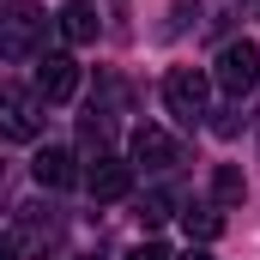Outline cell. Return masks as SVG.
I'll use <instances>...</instances> for the list:
<instances>
[{
    "mask_svg": "<svg viewBox=\"0 0 260 260\" xmlns=\"http://www.w3.org/2000/svg\"><path fill=\"white\" fill-rule=\"evenodd\" d=\"M49 37V12L37 0H6L0 6V61H30Z\"/></svg>",
    "mask_w": 260,
    "mask_h": 260,
    "instance_id": "6da1fadb",
    "label": "cell"
},
{
    "mask_svg": "<svg viewBox=\"0 0 260 260\" xmlns=\"http://www.w3.org/2000/svg\"><path fill=\"white\" fill-rule=\"evenodd\" d=\"M206 97H212V79H206L200 67H170V73H164V109H170L182 127H200V121L212 115Z\"/></svg>",
    "mask_w": 260,
    "mask_h": 260,
    "instance_id": "7a4b0ae2",
    "label": "cell"
},
{
    "mask_svg": "<svg viewBox=\"0 0 260 260\" xmlns=\"http://www.w3.org/2000/svg\"><path fill=\"white\" fill-rule=\"evenodd\" d=\"M212 85H218L230 103H242L248 91H260V49L248 43V37L218 49V61H212Z\"/></svg>",
    "mask_w": 260,
    "mask_h": 260,
    "instance_id": "3957f363",
    "label": "cell"
},
{
    "mask_svg": "<svg viewBox=\"0 0 260 260\" xmlns=\"http://www.w3.org/2000/svg\"><path fill=\"white\" fill-rule=\"evenodd\" d=\"M43 133V97L37 91H18L12 79H0V139H37Z\"/></svg>",
    "mask_w": 260,
    "mask_h": 260,
    "instance_id": "277c9868",
    "label": "cell"
},
{
    "mask_svg": "<svg viewBox=\"0 0 260 260\" xmlns=\"http://www.w3.org/2000/svg\"><path fill=\"white\" fill-rule=\"evenodd\" d=\"M127 164H145V170H176V164H182V145H176L164 127H151V121H145V127L127 133Z\"/></svg>",
    "mask_w": 260,
    "mask_h": 260,
    "instance_id": "5b68a950",
    "label": "cell"
},
{
    "mask_svg": "<svg viewBox=\"0 0 260 260\" xmlns=\"http://www.w3.org/2000/svg\"><path fill=\"white\" fill-rule=\"evenodd\" d=\"M79 91V61L73 55H43L37 61V97L43 103H73Z\"/></svg>",
    "mask_w": 260,
    "mask_h": 260,
    "instance_id": "8992f818",
    "label": "cell"
},
{
    "mask_svg": "<svg viewBox=\"0 0 260 260\" xmlns=\"http://www.w3.org/2000/svg\"><path fill=\"white\" fill-rule=\"evenodd\" d=\"M85 188L97 200H121L133 188V164L127 157H115V151H103V157H91V170H85Z\"/></svg>",
    "mask_w": 260,
    "mask_h": 260,
    "instance_id": "52a82bcc",
    "label": "cell"
},
{
    "mask_svg": "<svg viewBox=\"0 0 260 260\" xmlns=\"http://www.w3.org/2000/svg\"><path fill=\"white\" fill-rule=\"evenodd\" d=\"M24 248H49L55 236H61V212L55 206H43V200H30V206H18V230H12Z\"/></svg>",
    "mask_w": 260,
    "mask_h": 260,
    "instance_id": "ba28073f",
    "label": "cell"
},
{
    "mask_svg": "<svg viewBox=\"0 0 260 260\" xmlns=\"http://www.w3.org/2000/svg\"><path fill=\"white\" fill-rule=\"evenodd\" d=\"M182 230H188V242H194V248L218 242V236H224V206H212V200H194V206H182Z\"/></svg>",
    "mask_w": 260,
    "mask_h": 260,
    "instance_id": "9c48e42d",
    "label": "cell"
},
{
    "mask_svg": "<svg viewBox=\"0 0 260 260\" xmlns=\"http://www.w3.org/2000/svg\"><path fill=\"white\" fill-rule=\"evenodd\" d=\"M73 164H79V157H73L67 145H43L30 170H37V182H43V188H73V182H79V170H73Z\"/></svg>",
    "mask_w": 260,
    "mask_h": 260,
    "instance_id": "30bf717a",
    "label": "cell"
},
{
    "mask_svg": "<svg viewBox=\"0 0 260 260\" xmlns=\"http://www.w3.org/2000/svg\"><path fill=\"white\" fill-rule=\"evenodd\" d=\"M55 24H61L67 43H97V6H91V0H67Z\"/></svg>",
    "mask_w": 260,
    "mask_h": 260,
    "instance_id": "8fae6325",
    "label": "cell"
},
{
    "mask_svg": "<svg viewBox=\"0 0 260 260\" xmlns=\"http://www.w3.org/2000/svg\"><path fill=\"white\" fill-rule=\"evenodd\" d=\"M242 194H248L242 170H236V164H218V170H212V206H242Z\"/></svg>",
    "mask_w": 260,
    "mask_h": 260,
    "instance_id": "7c38bea8",
    "label": "cell"
},
{
    "mask_svg": "<svg viewBox=\"0 0 260 260\" xmlns=\"http://www.w3.org/2000/svg\"><path fill=\"white\" fill-rule=\"evenodd\" d=\"M164 218H176V194H170V188H151V194L139 200V224H145V230H157Z\"/></svg>",
    "mask_w": 260,
    "mask_h": 260,
    "instance_id": "4fadbf2b",
    "label": "cell"
},
{
    "mask_svg": "<svg viewBox=\"0 0 260 260\" xmlns=\"http://www.w3.org/2000/svg\"><path fill=\"white\" fill-rule=\"evenodd\" d=\"M194 18H200V0H170V24H164V37H182Z\"/></svg>",
    "mask_w": 260,
    "mask_h": 260,
    "instance_id": "5bb4252c",
    "label": "cell"
},
{
    "mask_svg": "<svg viewBox=\"0 0 260 260\" xmlns=\"http://www.w3.org/2000/svg\"><path fill=\"white\" fill-rule=\"evenodd\" d=\"M242 121H248V115H242V103H230V109H218L212 133H218V139H236V133H242Z\"/></svg>",
    "mask_w": 260,
    "mask_h": 260,
    "instance_id": "9a60e30c",
    "label": "cell"
},
{
    "mask_svg": "<svg viewBox=\"0 0 260 260\" xmlns=\"http://www.w3.org/2000/svg\"><path fill=\"white\" fill-rule=\"evenodd\" d=\"M127 260H176V254H170V248H164V242H139V248H133Z\"/></svg>",
    "mask_w": 260,
    "mask_h": 260,
    "instance_id": "2e32d148",
    "label": "cell"
},
{
    "mask_svg": "<svg viewBox=\"0 0 260 260\" xmlns=\"http://www.w3.org/2000/svg\"><path fill=\"white\" fill-rule=\"evenodd\" d=\"M0 260H24V242H18L12 230H0Z\"/></svg>",
    "mask_w": 260,
    "mask_h": 260,
    "instance_id": "e0dca14e",
    "label": "cell"
},
{
    "mask_svg": "<svg viewBox=\"0 0 260 260\" xmlns=\"http://www.w3.org/2000/svg\"><path fill=\"white\" fill-rule=\"evenodd\" d=\"M176 260H212V254H206V248H188V254H176Z\"/></svg>",
    "mask_w": 260,
    "mask_h": 260,
    "instance_id": "ac0fdd59",
    "label": "cell"
},
{
    "mask_svg": "<svg viewBox=\"0 0 260 260\" xmlns=\"http://www.w3.org/2000/svg\"><path fill=\"white\" fill-rule=\"evenodd\" d=\"M242 6H248V12H254V18H260V0H242Z\"/></svg>",
    "mask_w": 260,
    "mask_h": 260,
    "instance_id": "d6986e66",
    "label": "cell"
},
{
    "mask_svg": "<svg viewBox=\"0 0 260 260\" xmlns=\"http://www.w3.org/2000/svg\"><path fill=\"white\" fill-rule=\"evenodd\" d=\"M79 260H103V254H79Z\"/></svg>",
    "mask_w": 260,
    "mask_h": 260,
    "instance_id": "ffe728a7",
    "label": "cell"
}]
</instances>
